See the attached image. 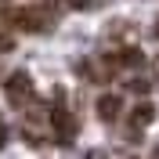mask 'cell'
Masks as SVG:
<instances>
[{"label": "cell", "mask_w": 159, "mask_h": 159, "mask_svg": "<svg viewBox=\"0 0 159 159\" xmlns=\"http://www.w3.org/2000/svg\"><path fill=\"white\" fill-rule=\"evenodd\" d=\"M0 18L7 22V25H15V29H22V33H47V29H54V15L47 7H7Z\"/></svg>", "instance_id": "6da1fadb"}, {"label": "cell", "mask_w": 159, "mask_h": 159, "mask_svg": "<svg viewBox=\"0 0 159 159\" xmlns=\"http://www.w3.org/2000/svg\"><path fill=\"white\" fill-rule=\"evenodd\" d=\"M4 94H7V101L15 109H29L33 101H36V87H33L29 72H11L4 80Z\"/></svg>", "instance_id": "7a4b0ae2"}, {"label": "cell", "mask_w": 159, "mask_h": 159, "mask_svg": "<svg viewBox=\"0 0 159 159\" xmlns=\"http://www.w3.org/2000/svg\"><path fill=\"white\" fill-rule=\"evenodd\" d=\"M47 119H51V138H54V141H61V145H72V141H76L80 123H76V116H72L69 109L51 105V109H47Z\"/></svg>", "instance_id": "3957f363"}, {"label": "cell", "mask_w": 159, "mask_h": 159, "mask_svg": "<svg viewBox=\"0 0 159 159\" xmlns=\"http://www.w3.org/2000/svg\"><path fill=\"white\" fill-rule=\"evenodd\" d=\"M119 109H123V105H119V98H116V94H101V98H98V116L105 119V123L119 119Z\"/></svg>", "instance_id": "277c9868"}, {"label": "cell", "mask_w": 159, "mask_h": 159, "mask_svg": "<svg viewBox=\"0 0 159 159\" xmlns=\"http://www.w3.org/2000/svg\"><path fill=\"white\" fill-rule=\"evenodd\" d=\"M152 119H156V109H152V105H148V101H141V105H138V109H134V112H130V123H134V130H138V127H148V123H152Z\"/></svg>", "instance_id": "5b68a950"}, {"label": "cell", "mask_w": 159, "mask_h": 159, "mask_svg": "<svg viewBox=\"0 0 159 159\" xmlns=\"http://www.w3.org/2000/svg\"><path fill=\"white\" fill-rule=\"evenodd\" d=\"M61 7H72V11H80V7H90V0H58Z\"/></svg>", "instance_id": "8992f818"}, {"label": "cell", "mask_w": 159, "mask_h": 159, "mask_svg": "<svg viewBox=\"0 0 159 159\" xmlns=\"http://www.w3.org/2000/svg\"><path fill=\"white\" fill-rule=\"evenodd\" d=\"M7 51H15V40L7 33H0V54H7Z\"/></svg>", "instance_id": "52a82bcc"}, {"label": "cell", "mask_w": 159, "mask_h": 159, "mask_svg": "<svg viewBox=\"0 0 159 159\" xmlns=\"http://www.w3.org/2000/svg\"><path fill=\"white\" fill-rule=\"evenodd\" d=\"M156 33H159V25H156Z\"/></svg>", "instance_id": "ba28073f"}]
</instances>
